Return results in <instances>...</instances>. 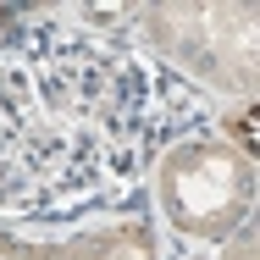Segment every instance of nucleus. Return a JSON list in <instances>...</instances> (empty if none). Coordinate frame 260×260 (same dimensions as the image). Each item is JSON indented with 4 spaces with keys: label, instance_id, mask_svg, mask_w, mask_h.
<instances>
[{
    "label": "nucleus",
    "instance_id": "obj_1",
    "mask_svg": "<svg viewBox=\"0 0 260 260\" xmlns=\"http://www.w3.org/2000/svg\"><path fill=\"white\" fill-rule=\"evenodd\" d=\"M188 127H205V105L177 72L116 34L22 11L0 39V221L133 216L139 183Z\"/></svg>",
    "mask_w": 260,
    "mask_h": 260
},
{
    "label": "nucleus",
    "instance_id": "obj_2",
    "mask_svg": "<svg viewBox=\"0 0 260 260\" xmlns=\"http://www.w3.org/2000/svg\"><path fill=\"white\" fill-rule=\"evenodd\" d=\"M139 34L166 72L194 78L221 100H255L260 83V11L244 0H155L139 6ZM188 83V89H194Z\"/></svg>",
    "mask_w": 260,
    "mask_h": 260
},
{
    "label": "nucleus",
    "instance_id": "obj_3",
    "mask_svg": "<svg viewBox=\"0 0 260 260\" xmlns=\"http://www.w3.org/2000/svg\"><path fill=\"white\" fill-rule=\"evenodd\" d=\"M155 188L172 233L194 244H227L255 216V160L216 133H188L155 160Z\"/></svg>",
    "mask_w": 260,
    "mask_h": 260
},
{
    "label": "nucleus",
    "instance_id": "obj_4",
    "mask_svg": "<svg viewBox=\"0 0 260 260\" xmlns=\"http://www.w3.org/2000/svg\"><path fill=\"white\" fill-rule=\"evenodd\" d=\"M0 260H160V249L144 210H133V216H111L100 227H83L67 238L0 233Z\"/></svg>",
    "mask_w": 260,
    "mask_h": 260
},
{
    "label": "nucleus",
    "instance_id": "obj_5",
    "mask_svg": "<svg viewBox=\"0 0 260 260\" xmlns=\"http://www.w3.org/2000/svg\"><path fill=\"white\" fill-rule=\"evenodd\" d=\"M216 127H221L216 139H221V144H233V150H238L244 160H255V155H260V133H255V100H233L227 111H221V122H216Z\"/></svg>",
    "mask_w": 260,
    "mask_h": 260
},
{
    "label": "nucleus",
    "instance_id": "obj_6",
    "mask_svg": "<svg viewBox=\"0 0 260 260\" xmlns=\"http://www.w3.org/2000/svg\"><path fill=\"white\" fill-rule=\"evenodd\" d=\"M216 260H255V216H249V221L221 244V255H216Z\"/></svg>",
    "mask_w": 260,
    "mask_h": 260
},
{
    "label": "nucleus",
    "instance_id": "obj_7",
    "mask_svg": "<svg viewBox=\"0 0 260 260\" xmlns=\"http://www.w3.org/2000/svg\"><path fill=\"white\" fill-rule=\"evenodd\" d=\"M17 17H22V11H17V6H0V39H6V34H11V28H17Z\"/></svg>",
    "mask_w": 260,
    "mask_h": 260
},
{
    "label": "nucleus",
    "instance_id": "obj_8",
    "mask_svg": "<svg viewBox=\"0 0 260 260\" xmlns=\"http://www.w3.org/2000/svg\"><path fill=\"white\" fill-rule=\"evenodd\" d=\"M183 260H205V255H183Z\"/></svg>",
    "mask_w": 260,
    "mask_h": 260
}]
</instances>
